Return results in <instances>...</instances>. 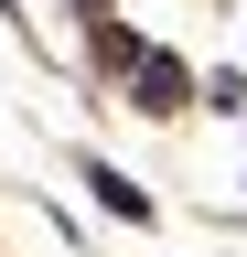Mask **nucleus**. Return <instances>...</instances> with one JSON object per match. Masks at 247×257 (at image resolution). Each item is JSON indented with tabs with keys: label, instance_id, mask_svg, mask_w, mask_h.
<instances>
[{
	"label": "nucleus",
	"instance_id": "f257e3e1",
	"mask_svg": "<svg viewBox=\"0 0 247 257\" xmlns=\"http://www.w3.org/2000/svg\"><path fill=\"white\" fill-rule=\"evenodd\" d=\"M129 107H140V118L194 107V64H183V54H140V64H129Z\"/></svg>",
	"mask_w": 247,
	"mask_h": 257
},
{
	"label": "nucleus",
	"instance_id": "f03ea898",
	"mask_svg": "<svg viewBox=\"0 0 247 257\" xmlns=\"http://www.w3.org/2000/svg\"><path fill=\"white\" fill-rule=\"evenodd\" d=\"M86 193H97V204H108L118 225H150V214H161V204H150V193H140L129 172H118V161H86Z\"/></svg>",
	"mask_w": 247,
	"mask_h": 257
},
{
	"label": "nucleus",
	"instance_id": "7ed1b4c3",
	"mask_svg": "<svg viewBox=\"0 0 247 257\" xmlns=\"http://www.w3.org/2000/svg\"><path fill=\"white\" fill-rule=\"evenodd\" d=\"M86 43H97V64H108V75H129V64L150 54V43H140V32H129V22H97V32H86Z\"/></svg>",
	"mask_w": 247,
	"mask_h": 257
},
{
	"label": "nucleus",
	"instance_id": "20e7f679",
	"mask_svg": "<svg viewBox=\"0 0 247 257\" xmlns=\"http://www.w3.org/2000/svg\"><path fill=\"white\" fill-rule=\"evenodd\" d=\"M86 11H108V0H86Z\"/></svg>",
	"mask_w": 247,
	"mask_h": 257
}]
</instances>
